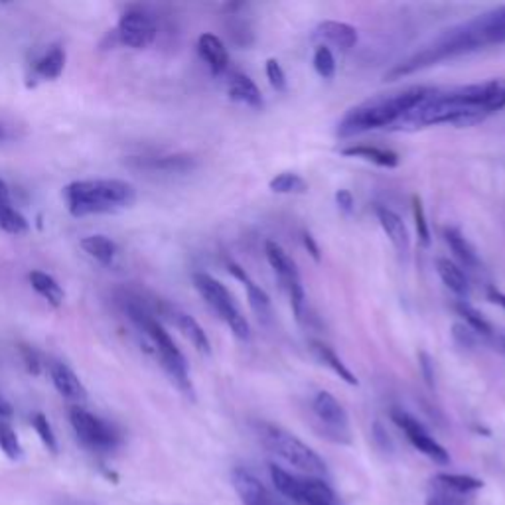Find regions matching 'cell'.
<instances>
[{
  "label": "cell",
  "instance_id": "obj_40",
  "mask_svg": "<svg viewBox=\"0 0 505 505\" xmlns=\"http://www.w3.org/2000/svg\"><path fill=\"white\" fill-rule=\"evenodd\" d=\"M20 355H22V362H24V365H26V370H29V373L40 375V371H42V360H40L38 352H36L34 347L22 344V346H20Z\"/></svg>",
  "mask_w": 505,
  "mask_h": 505
},
{
  "label": "cell",
  "instance_id": "obj_36",
  "mask_svg": "<svg viewBox=\"0 0 505 505\" xmlns=\"http://www.w3.org/2000/svg\"><path fill=\"white\" fill-rule=\"evenodd\" d=\"M412 216H415V227H417V235L420 239L422 245L430 243V229H428V222L425 216V208H422V201L419 196L412 198Z\"/></svg>",
  "mask_w": 505,
  "mask_h": 505
},
{
  "label": "cell",
  "instance_id": "obj_24",
  "mask_svg": "<svg viewBox=\"0 0 505 505\" xmlns=\"http://www.w3.org/2000/svg\"><path fill=\"white\" fill-rule=\"evenodd\" d=\"M318 34L330 44H334L336 48H342V50H352L357 44V30L347 22L324 20L318 26Z\"/></svg>",
  "mask_w": 505,
  "mask_h": 505
},
{
  "label": "cell",
  "instance_id": "obj_22",
  "mask_svg": "<svg viewBox=\"0 0 505 505\" xmlns=\"http://www.w3.org/2000/svg\"><path fill=\"white\" fill-rule=\"evenodd\" d=\"M310 352H312V355L316 357V360L322 363V365H326L328 370H332L339 379L342 381H346L347 385H357V378L355 375L352 373V370L350 367H347L344 362H342V357H339L332 347L330 346H326L324 342H310Z\"/></svg>",
  "mask_w": 505,
  "mask_h": 505
},
{
  "label": "cell",
  "instance_id": "obj_1",
  "mask_svg": "<svg viewBox=\"0 0 505 505\" xmlns=\"http://www.w3.org/2000/svg\"><path fill=\"white\" fill-rule=\"evenodd\" d=\"M500 44H505V4L495 6L488 12L477 14L470 20L456 24L452 29L438 34L425 48H420L417 53L397 63L385 76V79L407 77L417 71L433 68L436 63Z\"/></svg>",
  "mask_w": 505,
  "mask_h": 505
},
{
  "label": "cell",
  "instance_id": "obj_28",
  "mask_svg": "<svg viewBox=\"0 0 505 505\" xmlns=\"http://www.w3.org/2000/svg\"><path fill=\"white\" fill-rule=\"evenodd\" d=\"M433 480L440 485H444V488L458 492L462 495H472L476 492H480L484 488V482L480 477H474V476H468V474H436Z\"/></svg>",
  "mask_w": 505,
  "mask_h": 505
},
{
  "label": "cell",
  "instance_id": "obj_44",
  "mask_svg": "<svg viewBox=\"0 0 505 505\" xmlns=\"http://www.w3.org/2000/svg\"><path fill=\"white\" fill-rule=\"evenodd\" d=\"M488 298H490V302H493V305H498V306H501L505 310V295L500 289L488 287Z\"/></svg>",
  "mask_w": 505,
  "mask_h": 505
},
{
  "label": "cell",
  "instance_id": "obj_4",
  "mask_svg": "<svg viewBox=\"0 0 505 505\" xmlns=\"http://www.w3.org/2000/svg\"><path fill=\"white\" fill-rule=\"evenodd\" d=\"M125 310H126L128 318H131L136 324V328L143 330V332L151 338L152 346L156 347V352H159L160 355L164 370H167V373L170 375L174 385H176V387L186 395V397L194 399V385H191V379H190L186 357H183V354L178 350V346L174 344L170 334L162 328L159 320L149 314V310H146L143 305H139V302L128 300L125 305Z\"/></svg>",
  "mask_w": 505,
  "mask_h": 505
},
{
  "label": "cell",
  "instance_id": "obj_47",
  "mask_svg": "<svg viewBox=\"0 0 505 505\" xmlns=\"http://www.w3.org/2000/svg\"><path fill=\"white\" fill-rule=\"evenodd\" d=\"M3 139H4V128L0 126V141H3Z\"/></svg>",
  "mask_w": 505,
  "mask_h": 505
},
{
  "label": "cell",
  "instance_id": "obj_43",
  "mask_svg": "<svg viewBox=\"0 0 505 505\" xmlns=\"http://www.w3.org/2000/svg\"><path fill=\"white\" fill-rule=\"evenodd\" d=\"M302 243H305V247H306V251L312 255V259H314L316 263H320V259H322V257H320V247H318V243H316V239L312 237V233H305L302 235Z\"/></svg>",
  "mask_w": 505,
  "mask_h": 505
},
{
  "label": "cell",
  "instance_id": "obj_32",
  "mask_svg": "<svg viewBox=\"0 0 505 505\" xmlns=\"http://www.w3.org/2000/svg\"><path fill=\"white\" fill-rule=\"evenodd\" d=\"M0 229L11 235H26L30 232V224L20 211L11 208V204L0 206Z\"/></svg>",
  "mask_w": 505,
  "mask_h": 505
},
{
  "label": "cell",
  "instance_id": "obj_31",
  "mask_svg": "<svg viewBox=\"0 0 505 505\" xmlns=\"http://www.w3.org/2000/svg\"><path fill=\"white\" fill-rule=\"evenodd\" d=\"M470 501H472L470 495L452 492L444 488V485L436 484L435 480H430L425 505H468Z\"/></svg>",
  "mask_w": 505,
  "mask_h": 505
},
{
  "label": "cell",
  "instance_id": "obj_42",
  "mask_svg": "<svg viewBox=\"0 0 505 505\" xmlns=\"http://www.w3.org/2000/svg\"><path fill=\"white\" fill-rule=\"evenodd\" d=\"M336 204H338L339 209L344 211L346 216H352V214H354L355 200H354L350 190H338V191H336Z\"/></svg>",
  "mask_w": 505,
  "mask_h": 505
},
{
  "label": "cell",
  "instance_id": "obj_37",
  "mask_svg": "<svg viewBox=\"0 0 505 505\" xmlns=\"http://www.w3.org/2000/svg\"><path fill=\"white\" fill-rule=\"evenodd\" d=\"M265 73H267V79L273 89L281 91V94L282 91H287V73H284L279 60L269 58L267 63H265Z\"/></svg>",
  "mask_w": 505,
  "mask_h": 505
},
{
  "label": "cell",
  "instance_id": "obj_3",
  "mask_svg": "<svg viewBox=\"0 0 505 505\" xmlns=\"http://www.w3.org/2000/svg\"><path fill=\"white\" fill-rule=\"evenodd\" d=\"M63 198L71 216L84 217L133 206L136 201V190L133 183L123 180H81L71 182L63 190Z\"/></svg>",
  "mask_w": 505,
  "mask_h": 505
},
{
  "label": "cell",
  "instance_id": "obj_33",
  "mask_svg": "<svg viewBox=\"0 0 505 505\" xmlns=\"http://www.w3.org/2000/svg\"><path fill=\"white\" fill-rule=\"evenodd\" d=\"M0 450L6 454L8 460H20L22 458V444L20 440H18L14 428L11 425H6V422L0 420Z\"/></svg>",
  "mask_w": 505,
  "mask_h": 505
},
{
  "label": "cell",
  "instance_id": "obj_19",
  "mask_svg": "<svg viewBox=\"0 0 505 505\" xmlns=\"http://www.w3.org/2000/svg\"><path fill=\"white\" fill-rule=\"evenodd\" d=\"M339 152L347 156V159H362L365 162L375 164V167H379V168H397L401 162L397 152L379 149V146H370V144L346 146V149H342Z\"/></svg>",
  "mask_w": 505,
  "mask_h": 505
},
{
  "label": "cell",
  "instance_id": "obj_11",
  "mask_svg": "<svg viewBox=\"0 0 505 505\" xmlns=\"http://www.w3.org/2000/svg\"><path fill=\"white\" fill-rule=\"evenodd\" d=\"M391 420L403 430V433H405L412 448H417L420 454H425L428 458V460H433L435 464H440V466L450 464L448 450L440 444L435 436H430V433L425 428L422 422H419V419L409 415V412L403 409H393Z\"/></svg>",
  "mask_w": 505,
  "mask_h": 505
},
{
  "label": "cell",
  "instance_id": "obj_41",
  "mask_svg": "<svg viewBox=\"0 0 505 505\" xmlns=\"http://www.w3.org/2000/svg\"><path fill=\"white\" fill-rule=\"evenodd\" d=\"M419 365H420V373L425 381L430 385V387H435V379H436V373H435V360L430 357L427 352H420L419 354Z\"/></svg>",
  "mask_w": 505,
  "mask_h": 505
},
{
  "label": "cell",
  "instance_id": "obj_12",
  "mask_svg": "<svg viewBox=\"0 0 505 505\" xmlns=\"http://www.w3.org/2000/svg\"><path fill=\"white\" fill-rule=\"evenodd\" d=\"M115 34L118 42L126 45V48L144 50L154 44L159 29H156L152 16L143 11H128L118 20Z\"/></svg>",
  "mask_w": 505,
  "mask_h": 505
},
{
  "label": "cell",
  "instance_id": "obj_14",
  "mask_svg": "<svg viewBox=\"0 0 505 505\" xmlns=\"http://www.w3.org/2000/svg\"><path fill=\"white\" fill-rule=\"evenodd\" d=\"M227 269L229 273L233 274L237 281L243 282V287L247 290V298H249V306L253 310V314L257 316L261 324H271L273 322V305H271V298L267 292H265L259 284H257L249 274L245 273V269L241 265H237L233 261L227 263Z\"/></svg>",
  "mask_w": 505,
  "mask_h": 505
},
{
  "label": "cell",
  "instance_id": "obj_13",
  "mask_svg": "<svg viewBox=\"0 0 505 505\" xmlns=\"http://www.w3.org/2000/svg\"><path fill=\"white\" fill-rule=\"evenodd\" d=\"M232 484L243 505H279L267 485L247 468H235L232 472Z\"/></svg>",
  "mask_w": 505,
  "mask_h": 505
},
{
  "label": "cell",
  "instance_id": "obj_5",
  "mask_svg": "<svg viewBox=\"0 0 505 505\" xmlns=\"http://www.w3.org/2000/svg\"><path fill=\"white\" fill-rule=\"evenodd\" d=\"M257 435L261 438V444L273 456H277L284 464L295 468L297 472H300V476L324 477V480L328 477V466L322 460V456L302 443L298 436L289 433V430L273 425V422H259L257 425Z\"/></svg>",
  "mask_w": 505,
  "mask_h": 505
},
{
  "label": "cell",
  "instance_id": "obj_45",
  "mask_svg": "<svg viewBox=\"0 0 505 505\" xmlns=\"http://www.w3.org/2000/svg\"><path fill=\"white\" fill-rule=\"evenodd\" d=\"M14 415V409L3 395H0V419H11Z\"/></svg>",
  "mask_w": 505,
  "mask_h": 505
},
{
  "label": "cell",
  "instance_id": "obj_15",
  "mask_svg": "<svg viewBox=\"0 0 505 505\" xmlns=\"http://www.w3.org/2000/svg\"><path fill=\"white\" fill-rule=\"evenodd\" d=\"M375 216H378V222L381 229L385 232V235L389 237V241L393 243L395 249H397V253L407 257L411 251V235L401 216L395 214L393 209L385 208V206L375 208Z\"/></svg>",
  "mask_w": 505,
  "mask_h": 505
},
{
  "label": "cell",
  "instance_id": "obj_8",
  "mask_svg": "<svg viewBox=\"0 0 505 505\" xmlns=\"http://www.w3.org/2000/svg\"><path fill=\"white\" fill-rule=\"evenodd\" d=\"M69 422L73 430H76L79 443L89 448L91 452H111L121 444V435H118V430L111 422L103 420L86 409L71 407Z\"/></svg>",
  "mask_w": 505,
  "mask_h": 505
},
{
  "label": "cell",
  "instance_id": "obj_21",
  "mask_svg": "<svg viewBox=\"0 0 505 505\" xmlns=\"http://www.w3.org/2000/svg\"><path fill=\"white\" fill-rule=\"evenodd\" d=\"M170 318H172V322L176 324L180 332L186 336L188 342L194 346L200 354H204V355L211 354L209 338L204 332V328H201L194 318L186 314V312H182V310H170Z\"/></svg>",
  "mask_w": 505,
  "mask_h": 505
},
{
  "label": "cell",
  "instance_id": "obj_2",
  "mask_svg": "<svg viewBox=\"0 0 505 505\" xmlns=\"http://www.w3.org/2000/svg\"><path fill=\"white\" fill-rule=\"evenodd\" d=\"M433 87L428 86H412L393 94H379L373 95L363 103L350 109L342 121L338 123L339 136H354L373 128L395 126L403 117H405L412 107H417L425 99Z\"/></svg>",
  "mask_w": 505,
  "mask_h": 505
},
{
  "label": "cell",
  "instance_id": "obj_29",
  "mask_svg": "<svg viewBox=\"0 0 505 505\" xmlns=\"http://www.w3.org/2000/svg\"><path fill=\"white\" fill-rule=\"evenodd\" d=\"M269 190L274 194H306L308 182L295 172H281L269 182Z\"/></svg>",
  "mask_w": 505,
  "mask_h": 505
},
{
  "label": "cell",
  "instance_id": "obj_39",
  "mask_svg": "<svg viewBox=\"0 0 505 505\" xmlns=\"http://www.w3.org/2000/svg\"><path fill=\"white\" fill-rule=\"evenodd\" d=\"M452 338L458 346L464 347V350H474V347L477 346V334L466 324H454Z\"/></svg>",
  "mask_w": 505,
  "mask_h": 505
},
{
  "label": "cell",
  "instance_id": "obj_26",
  "mask_svg": "<svg viewBox=\"0 0 505 505\" xmlns=\"http://www.w3.org/2000/svg\"><path fill=\"white\" fill-rule=\"evenodd\" d=\"M32 289L38 292V295L48 300L53 308H60L63 305V300H66V292L58 284V281L50 277V274H45L42 271H32L29 274Z\"/></svg>",
  "mask_w": 505,
  "mask_h": 505
},
{
  "label": "cell",
  "instance_id": "obj_49",
  "mask_svg": "<svg viewBox=\"0 0 505 505\" xmlns=\"http://www.w3.org/2000/svg\"><path fill=\"white\" fill-rule=\"evenodd\" d=\"M503 350H505V339H503Z\"/></svg>",
  "mask_w": 505,
  "mask_h": 505
},
{
  "label": "cell",
  "instance_id": "obj_18",
  "mask_svg": "<svg viewBox=\"0 0 505 505\" xmlns=\"http://www.w3.org/2000/svg\"><path fill=\"white\" fill-rule=\"evenodd\" d=\"M227 94H229V99L237 101V103H243L253 109L263 107V95H261L259 87H257L255 81L249 76H245V73L235 71L229 76Z\"/></svg>",
  "mask_w": 505,
  "mask_h": 505
},
{
  "label": "cell",
  "instance_id": "obj_30",
  "mask_svg": "<svg viewBox=\"0 0 505 505\" xmlns=\"http://www.w3.org/2000/svg\"><path fill=\"white\" fill-rule=\"evenodd\" d=\"M454 308H456L458 314L464 318L466 326L474 330L477 336H492L493 334L492 324L480 314V310H476L468 300H456Z\"/></svg>",
  "mask_w": 505,
  "mask_h": 505
},
{
  "label": "cell",
  "instance_id": "obj_38",
  "mask_svg": "<svg viewBox=\"0 0 505 505\" xmlns=\"http://www.w3.org/2000/svg\"><path fill=\"white\" fill-rule=\"evenodd\" d=\"M146 167L156 168V170H167V172H182L191 167V160L183 159V156H168V159H159L151 160Z\"/></svg>",
  "mask_w": 505,
  "mask_h": 505
},
{
  "label": "cell",
  "instance_id": "obj_35",
  "mask_svg": "<svg viewBox=\"0 0 505 505\" xmlns=\"http://www.w3.org/2000/svg\"><path fill=\"white\" fill-rule=\"evenodd\" d=\"M32 427L36 433H38L40 440H42V444L50 450L52 454H58V438L56 435H53V428L50 425V420L45 419V415H42V412H36V415L32 417Z\"/></svg>",
  "mask_w": 505,
  "mask_h": 505
},
{
  "label": "cell",
  "instance_id": "obj_20",
  "mask_svg": "<svg viewBox=\"0 0 505 505\" xmlns=\"http://www.w3.org/2000/svg\"><path fill=\"white\" fill-rule=\"evenodd\" d=\"M435 269H436L438 277H440V281H443L444 287L450 292H454L458 300H466L468 297H470V282H468L464 271L458 267L456 263H452L450 259H443V257H440V259H436V263H435Z\"/></svg>",
  "mask_w": 505,
  "mask_h": 505
},
{
  "label": "cell",
  "instance_id": "obj_25",
  "mask_svg": "<svg viewBox=\"0 0 505 505\" xmlns=\"http://www.w3.org/2000/svg\"><path fill=\"white\" fill-rule=\"evenodd\" d=\"M81 249L101 265H111L118 255V245L105 235H89L81 239Z\"/></svg>",
  "mask_w": 505,
  "mask_h": 505
},
{
  "label": "cell",
  "instance_id": "obj_17",
  "mask_svg": "<svg viewBox=\"0 0 505 505\" xmlns=\"http://www.w3.org/2000/svg\"><path fill=\"white\" fill-rule=\"evenodd\" d=\"M198 52L201 60L208 63L214 76H224L229 68V53L225 44L216 34H201L198 38Z\"/></svg>",
  "mask_w": 505,
  "mask_h": 505
},
{
  "label": "cell",
  "instance_id": "obj_23",
  "mask_svg": "<svg viewBox=\"0 0 505 505\" xmlns=\"http://www.w3.org/2000/svg\"><path fill=\"white\" fill-rule=\"evenodd\" d=\"M444 241L450 247V251L454 253V257L462 265L470 269H477L482 265L480 257H477L474 245L468 241L462 235V232L458 227H444Z\"/></svg>",
  "mask_w": 505,
  "mask_h": 505
},
{
  "label": "cell",
  "instance_id": "obj_10",
  "mask_svg": "<svg viewBox=\"0 0 505 505\" xmlns=\"http://www.w3.org/2000/svg\"><path fill=\"white\" fill-rule=\"evenodd\" d=\"M312 412L322 428V436L332 440L336 444H352V425L346 409L342 407L332 393L318 391L314 401H312Z\"/></svg>",
  "mask_w": 505,
  "mask_h": 505
},
{
  "label": "cell",
  "instance_id": "obj_16",
  "mask_svg": "<svg viewBox=\"0 0 505 505\" xmlns=\"http://www.w3.org/2000/svg\"><path fill=\"white\" fill-rule=\"evenodd\" d=\"M50 378L56 385L58 393L61 397H66L71 403H86L87 401V389L86 385L79 381V378L73 373L71 367L61 362H52L50 363Z\"/></svg>",
  "mask_w": 505,
  "mask_h": 505
},
{
  "label": "cell",
  "instance_id": "obj_9",
  "mask_svg": "<svg viewBox=\"0 0 505 505\" xmlns=\"http://www.w3.org/2000/svg\"><path fill=\"white\" fill-rule=\"evenodd\" d=\"M265 255H267V261L271 265V269L277 274V279L281 282L282 290L289 295L290 306L295 310V314L298 320H302L305 314V305H306V295L305 287H302L300 271L297 267V263L292 261V257L282 249L277 241L265 243Z\"/></svg>",
  "mask_w": 505,
  "mask_h": 505
},
{
  "label": "cell",
  "instance_id": "obj_46",
  "mask_svg": "<svg viewBox=\"0 0 505 505\" xmlns=\"http://www.w3.org/2000/svg\"><path fill=\"white\" fill-rule=\"evenodd\" d=\"M8 200H11V191H8L6 183H4L3 180H0V206L8 204Z\"/></svg>",
  "mask_w": 505,
  "mask_h": 505
},
{
  "label": "cell",
  "instance_id": "obj_34",
  "mask_svg": "<svg viewBox=\"0 0 505 505\" xmlns=\"http://www.w3.org/2000/svg\"><path fill=\"white\" fill-rule=\"evenodd\" d=\"M312 63H314L316 73L322 79H334L336 76V58L332 50L328 45H318L314 52V58H312Z\"/></svg>",
  "mask_w": 505,
  "mask_h": 505
},
{
  "label": "cell",
  "instance_id": "obj_27",
  "mask_svg": "<svg viewBox=\"0 0 505 505\" xmlns=\"http://www.w3.org/2000/svg\"><path fill=\"white\" fill-rule=\"evenodd\" d=\"M63 68H66V50L60 48V45H53V48L45 53L44 58L36 61L34 73H36V77L52 81L61 76Z\"/></svg>",
  "mask_w": 505,
  "mask_h": 505
},
{
  "label": "cell",
  "instance_id": "obj_6",
  "mask_svg": "<svg viewBox=\"0 0 505 505\" xmlns=\"http://www.w3.org/2000/svg\"><path fill=\"white\" fill-rule=\"evenodd\" d=\"M271 480L279 493L298 505H342L339 495L324 477L298 476L279 464L269 466Z\"/></svg>",
  "mask_w": 505,
  "mask_h": 505
},
{
  "label": "cell",
  "instance_id": "obj_7",
  "mask_svg": "<svg viewBox=\"0 0 505 505\" xmlns=\"http://www.w3.org/2000/svg\"><path fill=\"white\" fill-rule=\"evenodd\" d=\"M194 287L201 295V298L208 302V306L229 326V330H232L237 339L247 342V339L251 338L249 322H247L243 312L235 305L232 292H229L222 282L208 273H196Z\"/></svg>",
  "mask_w": 505,
  "mask_h": 505
},
{
  "label": "cell",
  "instance_id": "obj_48",
  "mask_svg": "<svg viewBox=\"0 0 505 505\" xmlns=\"http://www.w3.org/2000/svg\"><path fill=\"white\" fill-rule=\"evenodd\" d=\"M501 105L505 107V87H503V97H501Z\"/></svg>",
  "mask_w": 505,
  "mask_h": 505
}]
</instances>
